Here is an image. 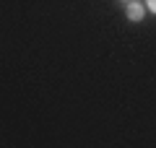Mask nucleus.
<instances>
[{
    "label": "nucleus",
    "mask_w": 156,
    "mask_h": 148,
    "mask_svg": "<svg viewBox=\"0 0 156 148\" xmlns=\"http://www.w3.org/2000/svg\"><path fill=\"white\" fill-rule=\"evenodd\" d=\"M125 13H128V18H130V21H143V16H146V8L140 5L138 0H133V3L128 5V11H125Z\"/></svg>",
    "instance_id": "nucleus-1"
},
{
    "label": "nucleus",
    "mask_w": 156,
    "mask_h": 148,
    "mask_svg": "<svg viewBox=\"0 0 156 148\" xmlns=\"http://www.w3.org/2000/svg\"><path fill=\"white\" fill-rule=\"evenodd\" d=\"M146 8H148V11H154V13H156V0H146Z\"/></svg>",
    "instance_id": "nucleus-2"
}]
</instances>
